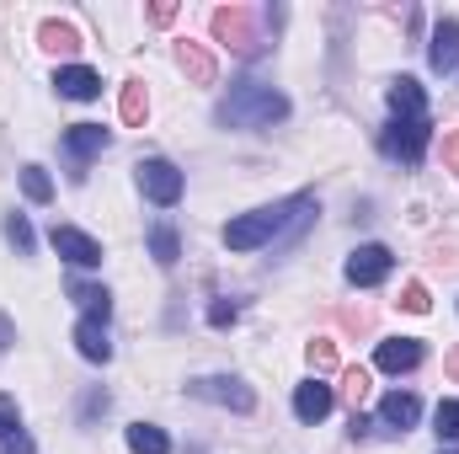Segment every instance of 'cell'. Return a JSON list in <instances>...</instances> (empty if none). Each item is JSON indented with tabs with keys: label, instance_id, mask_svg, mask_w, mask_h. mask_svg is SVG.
<instances>
[{
	"label": "cell",
	"instance_id": "6da1fadb",
	"mask_svg": "<svg viewBox=\"0 0 459 454\" xmlns=\"http://www.w3.org/2000/svg\"><path fill=\"white\" fill-rule=\"evenodd\" d=\"M310 220H316V193H294L283 204H267V209H251V214L230 220L225 246L230 251H256V246H273L278 235H299Z\"/></svg>",
	"mask_w": 459,
	"mask_h": 454
},
{
	"label": "cell",
	"instance_id": "7a4b0ae2",
	"mask_svg": "<svg viewBox=\"0 0 459 454\" xmlns=\"http://www.w3.org/2000/svg\"><path fill=\"white\" fill-rule=\"evenodd\" d=\"M289 118V97L273 92L267 81H235L230 97L214 108V123L220 128H273Z\"/></svg>",
	"mask_w": 459,
	"mask_h": 454
},
{
	"label": "cell",
	"instance_id": "3957f363",
	"mask_svg": "<svg viewBox=\"0 0 459 454\" xmlns=\"http://www.w3.org/2000/svg\"><path fill=\"white\" fill-rule=\"evenodd\" d=\"M428 139H433V123L428 118H390V128H385V155L390 161H401V166H417L422 155H428Z\"/></svg>",
	"mask_w": 459,
	"mask_h": 454
},
{
	"label": "cell",
	"instance_id": "277c9868",
	"mask_svg": "<svg viewBox=\"0 0 459 454\" xmlns=\"http://www.w3.org/2000/svg\"><path fill=\"white\" fill-rule=\"evenodd\" d=\"M214 38L235 48V54H256L262 43H256V11L251 5H220L214 11Z\"/></svg>",
	"mask_w": 459,
	"mask_h": 454
},
{
	"label": "cell",
	"instance_id": "5b68a950",
	"mask_svg": "<svg viewBox=\"0 0 459 454\" xmlns=\"http://www.w3.org/2000/svg\"><path fill=\"white\" fill-rule=\"evenodd\" d=\"M139 193H144L150 204L171 209V204H182V171H177L171 161L150 155V161H139Z\"/></svg>",
	"mask_w": 459,
	"mask_h": 454
},
{
	"label": "cell",
	"instance_id": "8992f818",
	"mask_svg": "<svg viewBox=\"0 0 459 454\" xmlns=\"http://www.w3.org/2000/svg\"><path fill=\"white\" fill-rule=\"evenodd\" d=\"M187 390H193L198 401L230 406V412H251V406H256V390H251L246 380H235V374H204V380H193Z\"/></svg>",
	"mask_w": 459,
	"mask_h": 454
},
{
	"label": "cell",
	"instance_id": "52a82bcc",
	"mask_svg": "<svg viewBox=\"0 0 459 454\" xmlns=\"http://www.w3.org/2000/svg\"><path fill=\"white\" fill-rule=\"evenodd\" d=\"M390 267H395V257H390V246H379V240H368V246H358L352 257H347V284L352 289H374V284H385L390 278Z\"/></svg>",
	"mask_w": 459,
	"mask_h": 454
},
{
	"label": "cell",
	"instance_id": "ba28073f",
	"mask_svg": "<svg viewBox=\"0 0 459 454\" xmlns=\"http://www.w3.org/2000/svg\"><path fill=\"white\" fill-rule=\"evenodd\" d=\"M48 246H54L70 267H102V240L86 235V230H75V225H54L48 230Z\"/></svg>",
	"mask_w": 459,
	"mask_h": 454
},
{
	"label": "cell",
	"instance_id": "9c48e42d",
	"mask_svg": "<svg viewBox=\"0 0 459 454\" xmlns=\"http://www.w3.org/2000/svg\"><path fill=\"white\" fill-rule=\"evenodd\" d=\"M108 144H113V134H108L102 123H75V128H65V155L75 161V171H70V177L81 182V177H86V161H91V155H102Z\"/></svg>",
	"mask_w": 459,
	"mask_h": 454
},
{
	"label": "cell",
	"instance_id": "30bf717a",
	"mask_svg": "<svg viewBox=\"0 0 459 454\" xmlns=\"http://www.w3.org/2000/svg\"><path fill=\"white\" fill-rule=\"evenodd\" d=\"M332 406H337V390L321 385V380H305V385L294 390V417H299V423H326Z\"/></svg>",
	"mask_w": 459,
	"mask_h": 454
},
{
	"label": "cell",
	"instance_id": "8fae6325",
	"mask_svg": "<svg viewBox=\"0 0 459 454\" xmlns=\"http://www.w3.org/2000/svg\"><path fill=\"white\" fill-rule=\"evenodd\" d=\"M428 65H433L438 75H455V70H459V22H455V16H444V22L433 27V43H428Z\"/></svg>",
	"mask_w": 459,
	"mask_h": 454
},
{
	"label": "cell",
	"instance_id": "7c38bea8",
	"mask_svg": "<svg viewBox=\"0 0 459 454\" xmlns=\"http://www.w3.org/2000/svg\"><path fill=\"white\" fill-rule=\"evenodd\" d=\"M374 363H379L385 374H411V369L422 363V342H417V337H390V342H379Z\"/></svg>",
	"mask_w": 459,
	"mask_h": 454
},
{
	"label": "cell",
	"instance_id": "4fadbf2b",
	"mask_svg": "<svg viewBox=\"0 0 459 454\" xmlns=\"http://www.w3.org/2000/svg\"><path fill=\"white\" fill-rule=\"evenodd\" d=\"M177 65H182V75H187L193 86H214V75H220L214 54H209L204 43H193V38H182V43H177Z\"/></svg>",
	"mask_w": 459,
	"mask_h": 454
},
{
	"label": "cell",
	"instance_id": "5bb4252c",
	"mask_svg": "<svg viewBox=\"0 0 459 454\" xmlns=\"http://www.w3.org/2000/svg\"><path fill=\"white\" fill-rule=\"evenodd\" d=\"M54 92L70 97V102H91V97H102V75L86 70V65H65V70L54 75Z\"/></svg>",
	"mask_w": 459,
	"mask_h": 454
},
{
	"label": "cell",
	"instance_id": "9a60e30c",
	"mask_svg": "<svg viewBox=\"0 0 459 454\" xmlns=\"http://www.w3.org/2000/svg\"><path fill=\"white\" fill-rule=\"evenodd\" d=\"M379 423H385V428H395V433H406V428H417V423H422V401H417L411 390H390V396L379 401Z\"/></svg>",
	"mask_w": 459,
	"mask_h": 454
},
{
	"label": "cell",
	"instance_id": "2e32d148",
	"mask_svg": "<svg viewBox=\"0 0 459 454\" xmlns=\"http://www.w3.org/2000/svg\"><path fill=\"white\" fill-rule=\"evenodd\" d=\"M0 450H5V454H38V444L27 439L22 412H16V401H11V396H0Z\"/></svg>",
	"mask_w": 459,
	"mask_h": 454
},
{
	"label": "cell",
	"instance_id": "e0dca14e",
	"mask_svg": "<svg viewBox=\"0 0 459 454\" xmlns=\"http://www.w3.org/2000/svg\"><path fill=\"white\" fill-rule=\"evenodd\" d=\"M390 118H428V92L411 75L390 81Z\"/></svg>",
	"mask_w": 459,
	"mask_h": 454
},
{
	"label": "cell",
	"instance_id": "ac0fdd59",
	"mask_svg": "<svg viewBox=\"0 0 459 454\" xmlns=\"http://www.w3.org/2000/svg\"><path fill=\"white\" fill-rule=\"evenodd\" d=\"M75 347H81V358H86V363H108V358H113L108 327H102V321H86V316L75 321Z\"/></svg>",
	"mask_w": 459,
	"mask_h": 454
},
{
	"label": "cell",
	"instance_id": "d6986e66",
	"mask_svg": "<svg viewBox=\"0 0 459 454\" xmlns=\"http://www.w3.org/2000/svg\"><path fill=\"white\" fill-rule=\"evenodd\" d=\"M70 300L86 305V321H102V327H108V316H113V294H108L102 284H70Z\"/></svg>",
	"mask_w": 459,
	"mask_h": 454
},
{
	"label": "cell",
	"instance_id": "ffe728a7",
	"mask_svg": "<svg viewBox=\"0 0 459 454\" xmlns=\"http://www.w3.org/2000/svg\"><path fill=\"white\" fill-rule=\"evenodd\" d=\"M128 450L134 454H171V439H166V428H155V423H128Z\"/></svg>",
	"mask_w": 459,
	"mask_h": 454
},
{
	"label": "cell",
	"instance_id": "44dd1931",
	"mask_svg": "<svg viewBox=\"0 0 459 454\" xmlns=\"http://www.w3.org/2000/svg\"><path fill=\"white\" fill-rule=\"evenodd\" d=\"M117 113H123V123H128V128H144V118H150V97H144V81H123Z\"/></svg>",
	"mask_w": 459,
	"mask_h": 454
},
{
	"label": "cell",
	"instance_id": "7402d4cb",
	"mask_svg": "<svg viewBox=\"0 0 459 454\" xmlns=\"http://www.w3.org/2000/svg\"><path fill=\"white\" fill-rule=\"evenodd\" d=\"M150 257L160 262V267H171L177 257H182V235H177V225H150Z\"/></svg>",
	"mask_w": 459,
	"mask_h": 454
},
{
	"label": "cell",
	"instance_id": "603a6c76",
	"mask_svg": "<svg viewBox=\"0 0 459 454\" xmlns=\"http://www.w3.org/2000/svg\"><path fill=\"white\" fill-rule=\"evenodd\" d=\"M38 43L54 48V54H75V48H81V32H75L70 22H43V27H38Z\"/></svg>",
	"mask_w": 459,
	"mask_h": 454
},
{
	"label": "cell",
	"instance_id": "cb8c5ba5",
	"mask_svg": "<svg viewBox=\"0 0 459 454\" xmlns=\"http://www.w3.org/2000/svg\"><path fill=\"white\" fill-rule=\"evenodd\" d=\"M22 193H27L32 204H48V198H54V182H48V171H43V166H22Z\"/></svg>",
	"mask_w": 459,
	"mask_h": 454
},
{
	"label": "cell",
	"instance_id": "d4e9b609",
	"mask_svg": "<svg viewBox=\"0 0 459 454\" xmlns=\"http://www.w3.org/2000/svg\"><path fill=\"white\" fill-rule=\"evenodd\" d=\"M5 240L22 251V257H32V246H38V235L27 225V214H5Z\"/></svg>",
	"mask_w": 459,
	"mask_h": 454
},
{
	"label": "cell",
	"instance_id": "484cf974",
	"mask_svg": "<svg viewBox=\"0 0 459 454\" xmlns=\"http://www.w3.org/2000/svg\"><path fill=\"white\" fill-rule=\"evenodd\" d=\"M305 358H310V369H316V374H332V369H337V342L316 337L310 347H305Z\"/></svg>",
	"mask_w": 459,
	"mask_h": 454
},
{
	"label": "cell",
	"instance_id": "4316f807",
	"mask_svg": "<svg viewBox=\"0 0 459 454\" xmlns=\"http://www.w3.org/2000/svg\"><path fill=\"white\" fill-rule=\"evenodd\" d=\"M433 433L438 439H459V401H438V412H433Z\"/></svg>",
	"mask_w": 459,
	"mask_h": 454
},
{
	"label": "cell",
	"instance_id": "83f0119b",
	"mask_svg": "<svg viewBox=\"0 0 459 454\" xmlns=\"http://www.w3.org/2000/svg\"><path fill=\"white\" fill-rule=\"evenodd\" d=\"M363 396H368V369H347V374H342V401L358 412V401H363Z\"/></svg>",
	"mask_w": 459,
	"mask_h": 454
},
{
	"label": "cell",
	"instance_id": "f1b7e54d",
	"mask_svg": "<svg viewBox=\"0 0 459 454\" xmlns=\"http://www.w3.org/2000/svg\"><path fill=\"white\" fill-rule=\"evenodd\" d=\"M401 310H411V316H428V310H433L428 289H422V284H406V289H401Z\"/></svg>",
	"mask_w": 459,
	"mask_h": 454
},
{
	"label": "cell",
	"instance_id": "f546056e",
	"mask_svg": "<svg viewBox=\"0 0 459 454\" xmlns=\"http://www.w3.org/2000/svg\"><path fill=\"white\" fill-rule=\"evenodd\" d=\"M235 316H240V310H235V300H214V305H209V327H230Z\"/></svg>",
	"mask_w": 459,
	"mask_h": 454
},
{
	"label": "cell",
	"instance_id": "4dcf8cb0",
	"mask_svg": "<svg viewBox=\"0 0 459 454\" xmlns=\"http://www.w3.org/2000/svg\"><path fill=\"white\" fill-rule=\"evenodd\" d=\"M444 171H455V177H459V128L444 134Z\"/></svg>",
	"mask_w": 459,
	"mask_h": 454
},
{
	"label": "cell",
	"instance_id": "1f68e13d",
	"mask_svg": "<svg viewBox=\"0 0 459 454\" xmlns=\"http://www.w3.org/2000/svg\"><path fill=\"white\" fill-rule=\"evenodd\" d=\"M97 412H108V390H91V396H86V406H81V417H86V423H91Z\"/></svg>",
	"mask_w": 459,
	"mask_h": 454
},
{
	"label": "cell",
	"instance_id": "d6a6232c",
	"mask_svg": "<svg viewBox=\"0 0 459 454\" xmlns=\"http://www.w3.org/2000/svg\"><path fill=\"white\" fill-rule=\"evenodd\" d=\"M171 16H177V5H171V0H160V5H150V22H155V27H166Z\"/></svg>",
	"mask_w": 459,
	"mask_h": 454
},
{
	"label": "cell",
	"instance_id": "836d02e7",
	"mask_svg": "<svg viewBox=\"0 0 459 454\" xmlns=\"http://www.w3.org/2000/svg\"><path fill=\"white\" fill-rule=\"evenodd\" d=\"M444 374H449V380H455V385H459V347H455V353H449V358H444Z\"/></svg>",
	"mask_w": 459,
	"mask_h": 454
},
{
	"label": "cell",
	"instance_id": "e575fe53",
	"mask_svg": "<svg viewBox=\"0 0 459 454\" xmlns=\"http://www.w3.org/2000/svg\"><path fill=\"white\" fill-rule=\"evenodd\" d=\"M11 342H16V332H11V321H5V316H0V353H5V347H11Z\"/></svg>",
	"mask_w": 459,
	"mask_h": 454
}]
</instances>
